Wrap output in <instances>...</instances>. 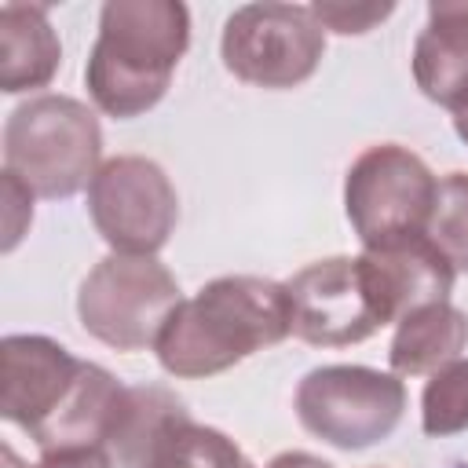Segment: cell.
Here are the masks:
<instances>
[{
    "label": "cell",
    "mask_w": 468,
    "mask_h": 468,
    "mask_svg": "<svg viewBox=\"0 0 468 468\" xmlns=\"http://www.w3.org/2000/svg\"><path fill=\"white\" fill-rule=\"evenodd\" d=\"M413 80L450 113L468 102V0H431L413 40Z\"/></svg>",
    "instance_id": "cell-11"
},
{
    "label": "cell",
    "mask_w": 468,
    "mask_h": 468,
    "mask_svg": "<svg viewBox=\"0 0 468 468\" xmlns=\"http://www.w3.org/2000/svg\"><path fill=\"white\" fill-rule=\"evenodd\" d=\"M292 410L314 439L336 450H366L399 428L406 384L373 366H318L296 384Z\"/></svg>",
    "instance_id": "cell-7"
},
{
    "label": "cell",
    "mask_w": 468,
    "mask_h": 468,
    "mask_svg": "<svg viewBox=\"0 0 468 468\" xmlns=\"http://www.w3.org/2000/svg\"><path fill=\"white\" fill-rule=\"evenodd\" d=\"M183 420H190V413L176 391L161 384L124 388L121 410L106 439V453L113 457V468H143L146 457L157 450V442Z\"/></svg>",
    "instance_id": "cell-15"
},
{
    "label": "cell",
    "mask_w": 468,
    "mask_h": 468,
    "mask_svg": "<svg viewBox=\"0 0 468 468\" xmlns=\"http://www.w3.org/2000/svg\"><path fill=\"white\" fill-rule=\"evenodd\" d=\"M4 464L7 468H26L11 446H4ZM29 468H113V457L102 450V446H88V450H55V453H44L37 464Z\"/></svg>",
    "instance_id": "cell-21"
},
{
    "label": "cell",
    "mask_w": 468,
    "mask_h": 468,
    "mask_svg": "<svg viewBox=\"0 0 468 468\" xmlns=\"http://www.w3.org/2000/svg\"><path fill=\"white\" fill-rule=\"evenodd\" d=\"M453 132H457V139L468 146V102H461V106L453 110Z\"/></svg>",
    "instance_id": "cell-23"
},
{
    "label": "cell",
    "mask_w": 468,
    "mask_h": 468,
    "mask_svg": "<svg viewBox=\"0 0 468 468\" xmlns=\"http://www.w3.org/2000/svg\"><path fill=\"white\" fill-rule=\"evenodd\" d=\"M179 303V282L157 256L110 252L77 289V318L84 333L113 351H143L157 344Z\"/></svg>",
    "instance_id": "cell-5"
},
{
    "label": "cell",
    "mask_w": 468,
    "mask_h": 468,
    "mask_svg": "<svg viewBox=\"0 0 468 468\" xmlns=\"http://www.w3.org/2000/svg\"><path fill=\"white\" fill-rule=\"evenodd\" d=\"M292 336L311 347H347L391 322L366 256H329L300 267L289 282Z\"/></svg>",
    "instance_id": "cell-9"
},
{
    "label": "cell",
    "mask_w": 468,
    "mask_h": 468,
    "mask_svg": "<svg viewBox=\"0 0 468 468\" xmlns=\"http://www.w3.org/2000/svg\"><path fill=\"white\" fill-rule=\"evenodd\" d=\"M99 117L73 95H33L4 121V172L18 176L37 197L62 201L99 172Z\"/></svg>",
    "instance_id": "cell-4"
},
{
    "label": "cell",
    "mask_w": 468,
    "mask_h": 468,
    "mask_svg": "<svg viewBox=\"0 0 468 468\" xmlns=\"http://www.w3.org/2000/svg\"><path fill=\"white\" fill-rule=\"evenodd\" d=\"M292 333L285 282L260 274H223L183 300L157 336V362L168 377L201 380L227 373L249 355Z\"/></svg>",
    "instance_id": "cell-2"
},
{
    "label": "cell",
    "mask_w": 468,
    "mask_h": 468,
    "mask_svg": "<svg viewBox=\"0 0 468 468\" xmlns=\"http://www.w3.org/2000/svg\"><path fill=\"white\" fill-rule=\"evenodd\" d=\"M424 238L450 260L453 271H468V172L439 179Z\"/></svg>",
    "instance_id": "cell-18"
},
{
    "label": "cell",
    "mask_w": 468,
    "mask_h": 468,
    "mask_svg": "<svg viewBox=\"0 0 468 468\" xmlns=\"http://www.w3.org/2000/svg\"><path fill=\"white\" fill-rule=\"evenodd\" d=\"M420 428L431 439L468 431V358L435 369L420 391Z\"/></svg>",
    "instance_id": "cell-17"
},
{
    "label": "cell",
    "mask_w": 468,
    "mask_h": 468,
    "mask_svg": "<svg viewBox=\"0 0 468 468\" xmlns=\"http://www.w3.org/2000/svg\"><path fill=\"white\" fill-rule=\"evenodd\" d=\"M62 44L48 22L44 4H4L0 7V91H37L58 73Z\"/></svg>",
    "instance_id": "cell-13"
},
{
    "label": "cell",
    "mask_w": 468,
    "mask_h": 468,
    "mask_svg": "<svg viewBox=\"0 0 468 468\" xmlns=\"http://www.w3.org/2000/svg\"><path fill=\"white\" fill-rule=\"evenodd\" d=\"M0 362V413L7 424L22 428L40 446V453L88 446L106 450L128 384H121L99 362H84L40 333L4 336Z\"/></svg>",
    "instance_id": "cell-1"
},
{
    "label": "cell",
    "mask_w": 468,
    "mask_h": 468,
    "mask_svg": "<svg viewBox=\"0 0 468 468\" xmlns=\"http://www.w3.org/2000/svg\"><path fill=\"white\" fill-rule=\"evenodd\" d=\"M362 256L369 260V271L380 285L391 322H402L406 314L428 303H442L457 278L450 260L424 234L384 245V249H366Z\"/></svg>",
    "instance_id": "cell-12"
},
{
    "label": "cell",
    "mask_w": 468,
    "mask_h": 468,
    "mask_svg": "<svg viewBox=\"0 0 468 468\" xmlns=\"http://www.w3.org/2000/svg\"><path fill=\"white\" fill-rule=\"evenodd\" d=\"M88 216L113 252L154 256L176 230L179 197L154 157L117 154L88 183Z\"/></svg>",
    "instance_id": "cell-10"
},
{
    "label": "cell",
    "mask_w": 468,
    "mask_h": 468,
    "mask_svg": "<svg viewBox=\"0 0 468 468\" xmlns=\"http://www.w3.org/2000/svg\"><path fill=\"white\" fill-rule=\"evenodd\" d=\"M190 48V11L179 0H106L88 51L91 102L117 121L154 110Z\"/></svg>",
    "instance_id": "cell-3"
},
{
    "label": "cell",
    "mask_w": 468,
    "mask_h": 468,
    "mask_svg": "<svg viewBox=\"0 0 468 468\" xmlns=\"http://www.w3.org/2000/svg\"><path fill=\"white\" fill-rule=\"evenodd\" d=\"M439 179L420 154L399 143L366 146L344 176V212L366 249L424 234Z\"/></svg>",
    "instance_id": "cell-6"
},
{
    "label": "cell",
    "mask_w": 468,
    "mask_h": 468,
    "mask_svg": "<svg viewBox=\"0 0 468 468\" xmlns=\"http://www.w3.org/2000/svg\"><path fill=\"white\" fill-rule=\"evenodd\" d=\"M391 11H395V4H344V0H314L311 4V15L318 18V26L329 33H340V37L369 33Z\"/></svg>",
    "instance_id": "cell-19"
},
{
    "label": "cell",
    "mask_w": 468,
    "mask_h": 468,
    "mask_svg": "<svg viewBox=\"0 0 468 468\" xmlns=\"http://www.w3.org/2000/svg\"><path fill=\"white\" fill-rule=\"evenodd\" d=\"M468 347V314L450 300L406 314L391 336L388 362L399 377H431Z\"/></svg>",
    "instance_id": "cell-14"
},
{
    "label": "cell",
    "mask_w": 468,
    "mask_h": 468,
    "mask_svg": "<svg viewBox=\"0 0 468 468\" xmlns=\"http://www.w3.org/2000/svg\"><path fill=\"white\" fill-rule=\"evenodd\" d=\"M219 55L238 80L282 91L314 77L325 29L300 4H245L227 18Z\"/></svg>",
    "instance_id": "cell-8"
},
{
    "label": "cell",
    "mask_w": 468,
    "mask_h": 468,
    "mask_svg": "<svg viewBox=\"0 0 468 468\" xmlns=\"http://www.w3.org/2000/svg\"><path fill=\"white\" fill-rule=\"evenodd\" d=\"M267 468H336V464H329V461H322L307 450H282L278 457L267 461Z\"/></svg>",
    "instance_id": "cell-22"
},
{
    "label": "cell",
    "mask_w": 468,
    "mask_h": 468,
    "mask_svg": "<svg viewBox=\"0 0 468 468\" xmlns=\"http://www.w3.org/2000/svg\"><path fill=\"white\" fill-rule=\"evenodd\" d=\"M4 197H7V216H4V252H11V249L22 241L26 227L33 223V190H29L18 176L4 172Z\"/></svg>",
    "instance_id": "cell-20"
},
{
    "label": "cell",
    "mask_w": 468,
    "mask_h": 468,
    "mask_svg": "<svg viewBox=\"0 0 468 468\" xmlns=\"http://www.w3.org/2000/svg\"><path fill=\"white\" fill-rule=\"evenodd\" d=\"M143 468H252V461L219 428L183 420L157 442Z\"/></svg>",
    "instance_id": "cell-16"
}]
</instances>
